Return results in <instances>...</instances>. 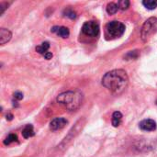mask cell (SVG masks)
Segmentation results:
<instances>
[{
    "label": "cell",
    "instance_id": "d6986e66",
    "mask_svg": "<svg viewBox=\"0 0 157 157\" xmlns=\"http://www.w3.org/2000/svg\"><path fill=\"white\" fill-rule=\"evenodd\" d=\"M8 6V4L7 3H5V2H2L0 4V15H2L4 13V11L7 8Z\"/></svg>",
    "mask_w": 157,
    "mask_h": 157
},
{
    "label": "cell",
    "instance_id": "9c48e42d",
    "mask_svg": "<svg viewBox=\"0 0 157 157\" xmlns=\"http://www.w3.org/2000/svg\"><path fill=\"white\" fill-rule=\"evenodd\" d=\"M12 38V33L10 30L6 29H0V44L4 45L6 42H8Z\"/></svg>",
    "mask_w": 157,
    "mask_h": 157
},
{
    "label": "cell",
    "instance_id": "3957f363",
    "mask_svg": "<svg viewBox=\"0 0 157 157\" xmlns=\"http://www.w3.org/2000/svg\"><path fill=\"white\" fill-rule=\"evenodd\" d=\"M157 32V17H152L148 18L143 25L141 30V38L143 41L146 42Z\"/></svg>",
    "mask_w": 157,
    "mask_h": 157
},
{
    "label": "cell",
    "instance_id": "ac0fdd59",
    "mask_svg": "<svg viewBox=\"0 0 157 157\" xmlns=\"http://www.w3.org/2000/svg\"><path fill=\"white\" fill-rule=\"evenodd\" d=\"M139 53H138V51H131L130 52H128L126 54V58L128 59H136L138 57Z\"/></svg>",
    "mask_w": 157,
    "mask_h": 157
},
{
    "label": "cell",
    "instance_id": "6da1fadb",
    "mask_svg": "<svg viewBox=\"0 0 157 157\" xmlns=\"http://www.w3.org/2000/svg\"><path fill=\"white\" fill-rule=\"evenodd\" d=\"M129 84L127 73L121 69H115L105 74L102 77V85L114 94L122 93Z\"/></svg>",
    "mask_w": 157,
    "mask_h": 157
},
{
    "label": "cell",
    "instance_id": "5b68a950",
    "mask_svg": "<svg viewBox=\"0 0 157 157\" xmlns=\"http://www.w3.org/2000/svg\"><path fill=\"white\" fill-rule=\"evenodd\" d=\"M82 32L89 37H98L99 35V24L97 21H86L82 27Z\"/></svg>",
    "mask_w": 157,
    "mask_h": 157
},
{
    "label": "cell",
    "instance_id": "8fae6325",
    "mask_svg": "<svg viewBox=\"0 0 157 157\" xmlns=\"http://www.w3.org/2000/svg\"><path fill=\"white\" fill-rule=\"evenodd\" d=\"M49 48H50V43L48 41H44L40 45H39V46L36 47V52L38 53H40V54H43L44 55L46 52H48Z\"/></svg>",
    "mask_w": 157,
    "mask_h": 157
},
{
    "label": "cell",
    "instance_id": "ffe728a7",
    "mask_svg": "<svg viewBox=\"0 0 157 157\" xmlns=\"http://www.w3.org/2000/svg\"><path fill=\"white\" fill-rule=\"evenodd\" d=\"M14 98H15V99H17V100H21V99L23 98V94H22L21 92L17 91V92L14 93Z\"/></svg>",
    "mask_w": 157,
    "mask_h": 157
},
{
    "label": "cell",
    "instance_id": "7a4b0ae2",
    "mask_svg": "<svg viewBox=\"0 0 157 157\" xmlns=\"http://www.w3.org/2000/svg\"><path fill=\"white\" fill-rule=\"evenodd\" d=\"M57 102L63 105L69 110L78 109L83 102V94L78 91H66L57 97Z\"/></svg>",
    "mask_w": 157,
    "mask_h": 157
},
{
    "label": "cell",
    "instance_id": "52a82bcc",
    "mask_svg": "<svg viewBox=\"0 0 157 157\" xmlns=\"http://www.w3.org/2000/svg\"><path fill=\"white\" fill-rule=\"evenodd\" d=\"M139 127L144 132H154L156 130V122L154 120H144L140 122Z\"/></svg>",
    "mask_w": 157,
    "mask_h": 157
},
{
    "label": "cell",
    "instance_id": "7c38bea8",
    "mask_svg": "<svg viewBox=\"0 0 157 157\" xmlns=\"http://www.w3.org/2000/svg\"><path fill=\"white\" fill-rule=\"evenodd\" d=\"M121 119H122V114L120 111L114 112L113 115H112V125L114 127L120 126V124L121 122Z\"/></svg>",
    "mask_w": 157,
    "mask_h": 157
},
{
    "label": "cell",
    "instance_id": "e0dca14e",
    "mask_svg": "<svg viewBox=\"0 0 157 157\" xmlns=\"http://www.w3.org/2000/svg\"><path fill=\"white\" fill-rule=\"evenodd\" d=\"M63 14H64L65 17H69V18H71V19H74V18L76 17V13H75L74 10L69 9V8L65 9V10L63 11Z\"/></svg>",
    "mask_w": 157,
    "mask_h": 157
},
{
    "label": "cell",
    "instance_id": "277c9868",
    "mask_svg": "<svg viewBox=\"0 0 157 157\" xmlns=\"http://www.w3.org/2000/svg\"><path fill=\"white\" fill-rule=\"evenodd\" d=\"M106 31L109 36L113 38H120L125 32V25L121 21L113 20L107 24Z\"/></svg>",
    "mask_w": 157,
    "mask_h": 157
},
{
    "label": "cell",
    "instance_id": "2e32d148",
    "mask_svg": "<svg viewBox=\"0 0 157 157\" xmlns=\"http://www.w3.org/2000/svg\"><path fill=\"white\" fill-rule=\"evenodd\" d=\"M118 6L121 10H126L130 7V1L128 0H121L118 2Z\"/></svg>",
    "mask_w": 157,
    "mask_h": 157
},
{
    "label": "cell",
    "instance_id": "5bb4252c",
    "mask_svg": "<svg viewBox=\"0 0 157 157\" xmlns=\"http://www.w3.org/2000/svg\"><path fill=\"white\" fill-rule=\"evenodd\" d=\"M119 9V6H118V4H115L113 2L111 3H109L108 6H107V12L109 14V15H114L117 13Z\"/></svg>",
    "mask_w": 157,
    "mask_h": 157
},
{
    "label": "cell",
    "instance_id": "9a60e30c",
    "mask_svg": "<svg viewBox=\"0 0 157 157\" xmlns=\"http://www.w3.org/2000/svg\"><path fill=\"white\" fill-rule=\"evenodd\" d=\"M15 142H17V134L11 133V134H9V135L4 140V144H5V145H9L10 144L15 143Z\"/></svg>",
    "mask_w": 157,
    "mask_h": 157
},
{
    "label": "cell",
    "instance_id": "603a6c76",
    "mask_svg": "<svg viewBox=\"0 0 157 157\" xmlns=\"http://www.w3.org/2000/svg\"><path fill=\"white\" fill-rule=\"evenodd\" d=\"M156 104H157V101H156Z\"/></svg>",
    "mask_w": 157,
    "mask_h": 157
},
{
    "label": "cell",
    "instance_id": "ba28073f",
    "mask_svg": "<svg viewBox=\"0 0 157 157\" xmlns=\"http://www.w3.org/2000/svg\"><path fill=\"white\" fill-rule=\"evenodd\" d=\"M52 32H53V33H56L59 37H62V38H63V39H66V38H68L69 37V35H70V31H69V29H68V28H66V27H59V26H54V27H52Z\"/></svg>",
    "mask_w": 157,
    "mask_h": 157
},
{
    "label": "cell",
    "instance_id": "8992f818",
    "mask_svg": "<svg viewBox=\"0 0 157 157\" xmlns=\"http://www.w3.org/2000/svg\"><path fill=\"white\" fill-rule=\"evenodd\" d=\"M67 123H68V121L64 118H54L50 123V129L55 132V131L64 128Z\"/></svg>",
    "mask_w": 157,
    "mask_h": 157
},
{
    "label": "cell",
    "instance_id": "44dd1931",
    "mask_svg": "<svg viewBox=\"0 0 157 157\" xmlns=\"http://www.w3.org/2000/svg\"><path fill=\"white\" fill-rule=\"evenodd\" d=\"M44 58H45L46 60H51V59L52 58V53L50 52H46V53L44 54Z\"/></svg>",
    "mask_w": 157,
    "mask_h": 157
},
{
    "label": "cell",
    "instance_id": "4fadbf2b",
    "mask_svg": "<svg viewBox=\"0 0 157 157\" xmlns=\"http://www.w3.org/2000/svg\"><path fill=\"white\" fill-rule=\"evenodd\" d=\"M143 5L147 9L153 10L157 7V0H144V1H143Z\"/></svg>",
    "mask_w": 157,
    "mask_h": 157
},
{
    "label": "cell",
    "instance_id": "30bf717a",
    "mask_svg": "<svg viewBox=\"0 0 157 157\" xmlns=\"http://www.w3.org/2000/svg\"><path fill=\"white\" fill-rule=\"evenodd\" d=\"M35 135V132L33 131V127L32 125H27L23 131H22V136L25 138V139H28V138H30L32 136Z\"/></svg>",
    "mask_w": 157,
    "mask_h": 157
},
{
    "label": "cell",
    "instance_id": "7402d4cb",
    "mask_svg": "<svg viewBox=\"0 0 157 157\" xmlns=\"http://www.w3.org/2000/svg\"><path fill=\"white\" fill-rule=\"evenodd\" d=\"M6 120H7V121H12L14 117H13V115H12V114H10V113H9V114H6Z\"/></svg>",
    "mask_w": 157,
    "mask_h": 157
}]
</instances>
